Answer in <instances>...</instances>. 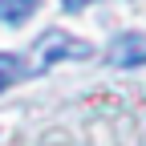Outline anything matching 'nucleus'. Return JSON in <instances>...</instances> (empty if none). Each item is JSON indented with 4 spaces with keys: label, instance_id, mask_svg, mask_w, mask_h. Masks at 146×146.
<instances>
[{
    "label": "nucleus",
    "instance_id": "f257e3e1",
    "mask_svg": "<svg viewBox=\"0 0 146 146\" xmlns=\"http://www.w3.org/2000/svg\"><path fill=\"white\" fill-rule=\"evenodd\" d=\"M89 53H94V45L89 41H81V36H69L65 29H45L41 33V41H36V49H33V69L29 73H45V69H53L57 61H85Z\"/></svg>",
    "mask_w": 146,
    "mask_h": 146
},
{
    "label": "nucleus",
    "instance_id": "f03ea898",
    "mask_svg": "<svg viewBox=\"0 0 146 146\" xmlns=\"http://www.w3.org/2000/svg\"><path fill=\"white\" fill-rule=\"evenodd\" d=\"M106 61L114 69H130V65H146V33H118L114 45L106 49Z\"/></svg>",
    "mask_w": 146,
    "mask_h": 146
},
{
    "label": "nucleus",
    "instance_id": "7ed1b4c3",
    "mask_svg": "<svg viewBox=\"0 0 146 146\" xmlns=\"http://www.w3.org/2000/svg\"><path fill=\"white\" fill-rule=\"evenodd\" d=\"M36 8H41V0H0V21L16 29V25H25Z\"/></svg>",
    "mask_w": 146,
    "mask_h": 146
},
{
    "label": "nucleus",
    "instance_id": "20e7f679",
    "mask_svg": "<svg viewBox=\"0 0 146 146\" xmlns=\"http://www.w3.org/2000/svg\"><path fill=\"white\" fill-rule=\"evenodd\" d=\"M21 77H29V69L21 65V57H16V53H0V94H4L8 85H16Z\"/></svg>",
    "mask_w": 146,
    "mask_h": 146
},
{
    "label": "nucleus",
    "instance_id": "39448f33",
    "mask_svg": "<svg viewBox=\"0 0 146 146\" xmlns=\"http://www.w3.org/2000/svg\"><path fill=\"white\" fill-rule=\"evenodd\" d=\"M85 4H94V0H61V8H65V12H81Z\"/></svg>",
    "mask_w": 146,
    "mask_h": 146
}]
</instances>
